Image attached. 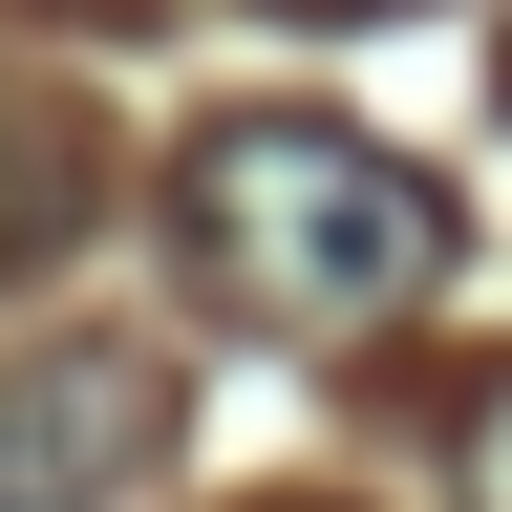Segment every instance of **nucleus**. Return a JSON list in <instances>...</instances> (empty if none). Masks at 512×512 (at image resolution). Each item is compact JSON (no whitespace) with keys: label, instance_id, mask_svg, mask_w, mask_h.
I'll return each mask as SVG.
<instances>
[{"label":"nucleus","instance_id":"nucleus-1","mask_svg":"<svg viewBox=\"0 0 512 512\" xmlns=\"http://www.w3.org/2000/svg\"><path fill=\"white\" fill-rule=\"evenodd\" d=\"M171 256L256 342H384L448 278V192L406 150H363L342 107H214L171 150Z\"/></svg>","mask_w":512,"mask_h":512},{"label":"nucleus","instance_id":"nucleus-2","mask_svg":"<svg viewBox=\"0 0 512 512\" xmlns=\"http://www.w3.org/2000/svg\"><path fill=\"white\" fill-rule=\"evenodd\" d=\"M171 427H192L171 342H22L0 363V512H128L171 470Z\"/></svg>","mask_w":512,"mask_h":512},{"label":"nucleus","instance_id":"nucleus-3","mask_svg":"<svg viewBox=\"0 0 512 512\" xmlns=\"http://www.w3.org/2000/svg\"><path fill=\"white\" fill-rule=\"evenodd\" d=\"M64 235H86V128L0 107V278H22V256H64Z\"/></svg>","mask_w":512,"mask_h":512},{"label":"nucleus","instance_id":"nucleus-4","mask_svg":"<svg viewBox=\"0 0 512 512\" xmlns=\"http://www.w3.org/2000/svg\"><path fill=\"white\" fill-rule=\"evenodd\" d=\"M470 512H512V363L470 384Z\"/></svg>","mask_w":512,"mask_h":512},{"label":"nucleus","instance_id":"nucleus-5","mask_svg":"<svg viewBox=\"0 0 512 512\" xmlns=\"http://www.w3.org/2000/svg\"><path fill=\"white\" fill-rule=\"evenodd\" d=\"M278 22H406V0H278Z\"/></svg>","mask_w":512,"mask_h":512}]
</instances>
